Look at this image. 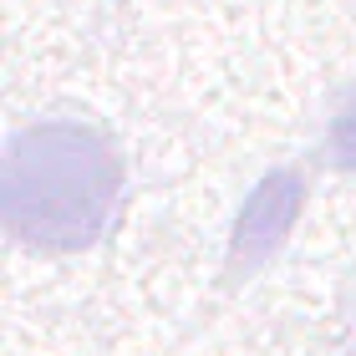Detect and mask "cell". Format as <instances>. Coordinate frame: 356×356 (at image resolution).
<instances>
[{"mask_svg":"<svg viewBox=\"0 0 356 356\" xmlns=\"http://www.w3.org/2000/svg\"><path fill=\"white\" fill-rule=\"evenodd\" d=\"M122 153L102 127L46 118L6 143L0 219L36 254H82L112 229L122 204Z\"/></svg>","mask_w":356,"mask_h":356,"instance_id":"1","label":"cell"},{"mask_svg":"<svg viewBox=\"0 0 356 356\" xmlns=\"http://www.w3.org/2000/svg\"><path fill=\"white\" fill-rule=\"evenodd\" d=\"M296 173H275L270 184L250 199V209L239 214V234H234V265H254L260 254H270L280 245V234L290 229V214H296L300 188L290 184Z\"/></svg>","mask_w":356,"mask_h":356,"instance_id":"2","label":"cell"},{"mask_svg":"<svg viewBox=\"0 0 356 356\" xmlns=\"http://www.w3.org/2000/svg\"><path fill=\"white\" fill-rule=\"evenodd\" d=\"M321 158H326V168H336V173H356V87L336 102L331 122H326V148H321Z\"/></svg>","mask_w":356,"mask_h":356,"instance_id":"3","label":"cell"}]
</instances>
